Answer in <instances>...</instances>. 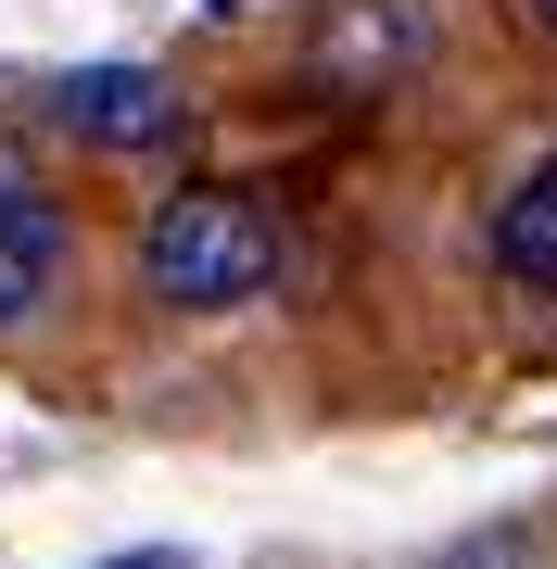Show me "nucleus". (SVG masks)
<instances>
[{
  "label": "nucleus",
  "instance_id": "obj_2",
  "mask_svg": "<svg viewBox=\"0 0 557 569\" xmlns=\"http://www.w3.org/2000/svg\"><path fill=\"white\" fill-rule=\"evenodd\" d=\"M431 51H444L431 0H330V13L305 26V77L330 89V102H380V89H406Z\"/></svg>",
  "mask_w": 557,
  "mask_h": 569
},
{
  "label": "nucleus",
  "instance_id": "obj_1",
  "mask_svg": "<svg viewBox=\"0 0 557 569\" xmlns=\"http://www.w3.org/2000/svg\"><path fill=\"white\" fill-rule=\"evenodd\" d=\"M140 279H152V305H178V317L253 305V291L279 279V216H267V190H241V178L166 190L152 228H140Z\"/></svg>",
  "mask_w": 557,
  "mask_h": 569
},
{
  "label": "nucleus",
  "instance_id": "obj_3",
  "mask_svg": "<svg viewBox=\"0 0 557 569\" xmlns=\"http://www.w3.org/2000/svg\"><path fill=\"white\" fill-rule=\"evenodd\" d=\"M51 127L89 140V152H166L178 140V89L152 63H77V77H51Z\"/></svg>",
  "mask_w": 557,
  "mask_h": 569
},
{
  "label": "nucleus",
  "instance_id": "obj_7",
  "mask_svg": "<svg viewBox=\"0 0 557 569\" xmlns=\"http://www.w3.org/2000/svg\"><path fill=\"white\" fill-rule=\"evenodd\" d=\"M127 569H178V557H127Z\"/></svg>",
  "mask_w": 557,
  "mask_h": 569
},
{
  "label": "nucleus",
  "instance_id": "obj_5",
  "mask_svg": "<svg viewBox=\"0 0 557 569\" xmlns=\"http://www.w3.org/2000/svg\"><path fill=\"white\" fill-rule=\"evenodd\" d=\"M481 253H495V279H507V291H557V152L495 203V241H481Z\"/></svg>",
  "mask_w": 557,
  "mask_h": 569
},
{
  "label": "nucleus",
  "instance_id": "obj_8",
  "mask_svg": "<svg viewBox=\"0 0 557 569\" xmlns=\"http://www.w3.org/2000/svg\"><path fill=\"white\" fill-rule=\"evenodd\" d=\"M533 13H545V26H557V0H533Z\"/></svg>",
  "mask_w": 557,
  "mask_h": 569
},
{
  "label": "nucleus",
  "instance_id": "obj_4",
  "mask_svg": "<svg viewBox=\"0 0 557 569\" xmlns=\"http://www.w3.org/2000/svg\"><path fill=\"white\" fill-rule=\"evenodd\" d=\"M63 266H77V228H63L51 190H26V203H0V329H26L63 291Z\"/></svg>",
  "mask_w": 557,
  "mask_h": 569
},
{
  "label": "nucleus",
  "instance_id": "obj_6",
  "mask_svg": "<svg viewBox=\"0 0 557 569\" xmlns=\"http://www.w3.org/2000/svg\"><path fill=\"white\" fill-rule=\"evenodd\" d=\"M431 569H545V545H533V531L507 519V531H469V545H444Z\"/></svg>",
  "mask_w": 557,
  "mask_h": 569
}]
</instances>
